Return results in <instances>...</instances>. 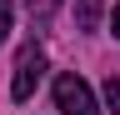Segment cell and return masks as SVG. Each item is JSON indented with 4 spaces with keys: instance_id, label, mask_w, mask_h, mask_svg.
I'll use <instances>...</instances> for the list:
<instances>
[{
    "instance_id": "obj_3",
    "label": "cell",
    "mask_w": 120,
    "mask_h": 115,
    "mask_svg": "<svg viewBox=\"0 0 120 115\" xmlns=\"http://www.w3.org/2000/svg\"><path fill=\"white\" fill-rule=\"evenodd\" d=\"M100 15H105V0H75V25L80 30H100Z\"/></svg>"
},
{
    "instance_id": "obj_2",
    "label": "cell",
    "mask_w": 120,
    "mask_h": 115,
    "mask_svg": "<svg viewBox=\"0 0 120 115\" xmlns=\"http://www.w3.org/2000/svg\"><path fill=\"white\" fill-rule=\"evenodd\" d=\"M40 75H45V50L30 40V45L20 50V60H15V80H10V95L15 100H30L35 95V85H40Z\"/></svg>"
},
{
    "instance_id": "obj_5",
    "label": "cell",
    "mask_w": 120,
    "mask_h": 115,
    "mask_svg": "<svg viewBox=\"0 0 120 115\" xmlns=\"http://www.w3.org/2000/svg\"><path fill=\"white\" fill-rule=\"evenodd\" d=\"M105 110H110V115H120V80H115V75L105 80Z\"/></svg>"
},
{
    "instance_id": "obj_6",
    "label": "cell",
    "mask_w": 120,
    "mask_h": 115,
    "mask_svg": "<svg viewBox=\"0 0 120 115\" xmlns=\"http://www.w3.org/2000/svg\"><path fill=\"white\" fill-rule=\"evenodd\" d=\"M110 35H115V40H120V5H115V10H110Z\"/></svg>"
},
{
    "instance_id": "obj_4",
    "label": "cell",
    "mask_w": 120,
    "mask_h": 115,
    "mask_svg": "<svg viewBox=\"0 0 120 115\" xmlns=\"http://www.w3.org/2000/svg\"><path fill=\"white\" fill-rule=\"evenodd\" d=\"M10 30H15V5H10V0H0V45L10 40Z\"/></svg>"
},
{
    "instance_id": "obj_1",
    "label": "cell",
    "mask_w": 120,
    "mask_h": 115,
    "mask_svg": "<svg viewBox=\"0 0 120 115\" xmlns=\"http://www.w3.org/2000/svg\"><path fill=\"white\" fill-rule=\"evenodd\" d=\"M55 110H60V115H100L95 90H90V85L75 75V70L55 75Z\"/></svg>"
}]
</instances>
